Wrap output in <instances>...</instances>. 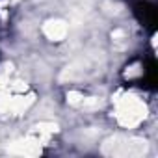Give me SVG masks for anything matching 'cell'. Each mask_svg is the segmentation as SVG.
<instances>
[{"mask_svg": "<svg viewBox=\"0 0 158 158\" xmlns=\"http://www.w3.org/2000/svg\"><path fill=\"white\" fill-rule=\"evenodd\" d=\"M134 15H136V19L145 28L154 30L156 19H158V13H156V6L154 4L147 2V0H138V2H134Z\"/></svg>", "mask_w": 158, "mask_h": 158, "instance_id": "cell-1", "label": "cell"}]
</instances>
